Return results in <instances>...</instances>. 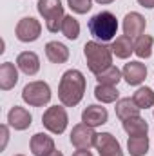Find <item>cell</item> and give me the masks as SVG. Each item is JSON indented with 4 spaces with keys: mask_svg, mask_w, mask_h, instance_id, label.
<instances>
[{
    "mask_svg": "<svg viewBox=\"0 0 154 156\" xmlns=\"http://www.w3.org/2000/svg\"><path fill=\"white\" fill-rule=\"evenodd\" d=\"M85 93V78L78 69H69L60 78L58 85V98L62 105L65 107H75L80 104Z\"/></svg>",
    "mask_w": 154,
    "mask_h": 156,
    "instance_id": "1",
    "label": "cell"
},
{
    "mask_svg": "<svg viewBox=\"0 0 154 156\" xmlns=\"http://www.w3.org/2000/svg\"><path fill=\"white\" fill-rule=\"evenodd\" d=\"M83 55L87 60V67L94 75L113 66V49L102 42H87L83 45Z\"/></svg>",
    "mask_w": 154,
    "mask_h": 156,
    "instance_id": "2",
    "label": "cell"
},
{
    "mask_svg": "<svg viewBox=\"0 0 154 156\" xmlns=\"http://www.w3.org/2000/svg\"><path fill=\"white\" fill-rule=\"evenodd\" d=\"M89 31L96 40L102 42H111L116 37L118 31V20L111 11H100L89 20Z\"/></svg>",
    "mask_w": 154,
    "mask_h": 156,
    "instance_id": "3",
    "label": "cell"
},
{
    "mask_svg": "<svg viewBox=\"0 0 154 156\" xmlns=\"http://www.w3.org/2000/svg\"><path fill=\"white\" fill-rule=\"evenodd\" d=\"M38 13L44 16L45 26L51 33H58L62 31V24H64V5L60 0H38Z\"/></svg>",
    "mask_w": 154,
    "mask_h": 156,
    "instance_id": "4",
    "label": "cell"
},
{
    "mask_svg": "<svg viewBox=\"0 0 154 156\" xmlns=\"http://www.w3.org/2000/svg\"><path fill=\"white\" fill-rule=\"evenodd\" d=\"M22 98L26 104L33 105V107H42L45 104H49L51 100V89L45 82H29L24 89H22Z\"/></svg>",
    "mask_w": 154,
    "mask_h": 156,
    "instance_id": "5",
    "label": "cell"
},
{
    "mask_svg": "<svg viewBox=\"0 0 154 156\" xmlns=\"http://www.w3.org/2000/svg\"><path fill=\"white\" fill-rule=\"evenodd\" d=\"M67 122H69V118H67V113H65V109L62 105L49 107L42 116L44 127L47 131H51L53 134H62L65 131V127H67Z\"/></svg>",
    "mask_w": 154,
    "mask_h": 156,
    "instance_id": "6",
    "label": "cell"
},
{
    "mask_svg": "<svg viewBox=\"0 0 154 156\" xmlns=\"http://www.w3.org/2000/svg\"><path fill=\"white\" fill-rule=\"evenodd\" d=\"M96 136H98V133H94V127H89L82 122V123L75 125L71 131V144L76 149H89L96 144Z\"/></svg>",
    "mask_w": 154,
    "mask_h": 156,
    "instance_id": "7",
    "label": "cell"
},
{
    "mask_svg": "<svg viewBox=\"0 0 154 156\" xmlns=\"http://www.w3.org/2000/svg\"><path fill=\"white\" fill-rule=\"evenodd\" d=\"M40 33H42V26L37 18L33 16H26L22 18L18 24H16V29H15V35L20 42H35L38 40Z\"/></svg>",
    "mask_w": 154,
    "mask_h": 156,
    "instance_id": "8",
    "label": "cell"
},
{
    "mask_svg": "<svg viewBox=\"0 0 154 156\" xmlns=\"http://www.w3.org/2000/svg\"><path fill=\"white\" fill-rule=\"evenodd\" d=\"M94 147L100 153V156H123L118 140L111 133H98Z\"/></svg>",
    "mask_w": 154,
    "mask_h": 156,
    "instance_id": "9",
    "label": "cell"
},
{
    "mask_svg": "<svg viewBox=\"0 0 154 156\" xmlns=\"http://www.w3.org/2000/svg\"><path fill=\"white\" fill-rule=\"evenodd\" d=\"M145 26H147V20L140 13L132 11V13H127L123 18V33L129 38H138L140 35H143Z\"/></svg>",
    "mask_w": 154,
    "mask_h": 156,
    "instance_id": "10",
    "label": "cell"
},
{
    "mask_svg": "<svg viewBox=\"0 0 154 156\" xmlns=\"http://www.w3.org/2000/svg\"><path fill=\"white\" fill-rule=\"evenodd\" d=\"M107 118H109V113L102 105H89L82 113V122L89 127H100V125L107 123Z\"/></svg>",
    "mask_w": 154,
    "mask_h": 156,
    "instance_id": "11",
    "label": "cell"
},
{
    "mask_svg": "<svg viewBox=\"0 0 154 156\" xmlns=\"http://www.w3.org/2000/svg\"><path fill=\"white\" fill-rule=\"evenodd\" d=\"M16 66H18V69L24 75L33 76V75H37L40 71V58L38 55L33 53V51H24V53H20L16 56Z\"/></svg>",
    "mask_w": 154,
    "mask_h": 156,
    "instance_id": "12",
    "label": "cell"
},
{
    "mask_svg": "<svg viewBox=\"0 0 154 156\" xmlns=\"http://www.w3.org/2000/svg\"><path fill=\"white\" fill-rule=\"evenodd\" d=\"M7 122H9V125H11L15 131H26V129L31 125L33 116L29 115L27 109H24V107H20V105H15V107L7 113Z\"/></svg>",
    "mask_w": 154,
    "mask_h": 156,
    "instance_id": "13",
    "label": "cell"
},
{
    "mask_svg": "<svg viewBox=\"0 0 154 156\" xmlns=\"http://www.w3.org/2000/svg\"><path fill=\"white\" fill-rule=\"evenodd\" d=\"M121 75L129 85H140L147 76V67L142 62H129V64H125Z\"/></svg>",
    "mask_w": 154,
    "mask_h": 156,
    "instance_id": "14",
    "label": "cell"
},
{
    "mask_svg": "<svg viewBox=\"0 0 154 156\" xmlns=\"http://www.w3.org/2000/svg\"><path fill=\"white\" fill-rule=\"evenodd\" d=\"M31 153L35 156H49L54 151V142L51 136L44 134V133H37L31 138Z\"/></svg>",
    "mask_w": 154,
    "mask_h": 156,
    "instance_id": "15",
    "label": "cell"
},
{
    "mask_svg": "<svg viewBox=\"0 0 154 156\" xmlns=\"http://www.w3.org/2000/svg\"><path fill=\"white\" fill-rule=\"evenodd\" d=\"M45 56L53 64H65L69 60V49L60 42H47L45 44Z\"/></svg>",
    "mask_w": 154,
    "mask_h": 156,
    "instance_id": "16",
    "label": "cell"
},
{
    "mask_svg": "<svg viewBox=\"0 0 154 156\" xmlns=\"http://www.w3.org/2000/svg\"><path fill=\"white\" fill-rule=\"evenodd\" d=\"M18 82V71L15 67V64L11 62H4L0 66V89L2 91H9L16 85Z\"/></svg>",
    "mask_w": 154,
    "mask_h": 156,
    "instance_id": "17",
    "label": "cell"
},
{
    "mask_svg": "<svg viewBox=\"0 0 154 156\" xmlns=\"http://www.w3.org/2000/svg\"><path fill=\"white\" fill-rule=\"evenodd\" d=\"M123 131L129 136H147L149 133V123L142 116H132L123 120Z\"/></svg>",
    "mask_w": 154,
    "mask_h": 156,
    "instance_id": "18",
    "label": "cell"
},
{
    "mask_svg": "<svg viewBox=\"0 0 154 156\" xmlns=\"http://www.w3.org/2000/svg\"><path fill=\"white\" fill-rule=\"evenodd\" d=\"M114 109H116V116L120 118L121 122L127 120V118L140 116V111H142L132 98H121V100H118Z\"/></svg>",
    "mask_w": 154,
    "mask_h": 156,
    "instance_id": "19",
    "label": "cell"
},
{
    "mask_svg": "<svg viewBox=\"0 0 154 156\" xmlns=\"http://www.w3.org/2000/svg\"><path fill=\"white\" fill-rule=\"evenodd\" d=\"M111 49H113V55H116L118 58H129L134 53V42L127 35H121L113 42Z\"/></svg>",
    "mask_w": 154,
    "mask_h": 156,
    "instance_id": "20",
    "label": "cell"
},
{
    "mask_svg": "<svg viewBox=\"0 0 154 156\" xmlns=\"http://www.w3.org/2000/svg\"><path fill=\"white\" fill-rule=\"evenodd\" d=\"M94 96L96 100H100L102 104H113V102H118V89L114 85H105V83H98L96 89H94Z\"/></svg>",
    "mask_w": 154,
    "mask_h": 156,
    "instance_id": "21",
    "label": "cell"
},
{
    "mask_svg": "<svg viewBox=\"0 0 154 156\" xmlns=\"http://www.w3.org/2000/svg\"><path fill=\"white\" fill-rule=\"evenodd\" d=\"M127 149L131 156H143L149 151V138L147 136H129Z\"/></svg>",
    "mask_w": 154,
    "mask_h": 156,
    "instance_id": "22",
    "label": "cell"
},
{
    "mask_svg": "<svg viewBox=\"0 0 154 156\" xmlns=\"http://www.w3.org/2000/svg\"><path fill=\"white\" fill-rule=\"evenodd\" d=\"M152 44H154V38L151 35H140L134 42V53L140 58H149L152 55Z\"/></svg>",
    "mask_w": 154,
    "mask_h": 156,
    "instance_id": "23",
    "label": "cell"
},
{
    "mask_svg": "<svg viewBox=\"0 0 154 156\" xmlns=\"http://www.w3.org/2000/svg\"><path fill=\"white\" fill-rule=\"evenodd\" d=\"M132 100L136 102V105L140 109H149L154 105V93L152 89L149 87H140L134 94H132Z\"/></svg>",
    "mask_w": 154,
    "mask_h": 156,
    "instance_id": "24",
    "label": "cell"
},
{
    "mask_svg": "<svg viewBox=\"0 0 154 156\" xmlns=\"http://www.w3.org/2000/svg\"><path fill=\"white\" fill-rule=\"evenodd\" d=\"M121 78H123V75H121V71L116 66H109L107 69H103L102 73L96 75L98 83H105V85H116Z\"/></svg>",
    "mask_w": 154,
    "mask_h": 156,
    "instance_id": "25",
    "label": "cell"
},
{
    "mask_svg": "<svg viewBox=\"0 0 154 156\" xmlns=\"http://www.w3.org/2000/svg\"><path fill=\"white\" fill-rule=\"evenodd\" d=\"M62 33H64L65 38H69V40H76L80 37V24H78V20L75 16L65 15L64 24H62Z\"/></svg>",
    "mask_w": 154,
    "mask_h": 156,
    "instance_id": "26",
    "label": "cell"
},
{
    "mask_svg": "<svg viewBox=\"0 0 154 156\" xmlns=\"http://www.w3.org/2000/svg\"><path fill=\"white\" fill-rule=\"evenodd\" d=\"M67 4H69V7L75 13H78V15H85L93 7V0H67Z\"/></svg>",
    "mask_w": 154,
    "mask_h": 156,
    "instance_id": "27",
    "label": "cell"
},
{
    "mask_svg": "<svg viewBox=\"0 0 154 156\" xmlns=\"http://www.w3.org/2000/svg\"><path fill=\"white\" fill-rule=\"evenodd\" d=\"M0 133H2V145H0V149H5V144L9 140V129H7V125H2Z\"/></svg>",
    "mask_w": 154,
    "mask_h": 156,
    "instance_id": "28",
    "label": "cell"
},
{
    "mask_svg": "<svg viewBox=\"0 0 154 156\" xmlns=\"http://www.w3.org/2000/svg\"><path fill=\"white\" fill-rule=\"evenodd\" d=\"M138 4L142 7H147V9H152L154 7V0H138Z\"/></svg>",
    "mask_w": 154,
    "mask_h": 156,
    "instance_id": "29",
    "label": "cell"
},
{
    "mask_svg": "<svg viewBox=\"0 0 154 156\" xmlns=\"http://www.w3.org/2000/svg\"><path fill=\"white\" fill-rule=\"evenodd\" d=\"M73 156H93V154H91L87 149H78V151H76V153H75Z\"/></svg>",
    "mask_w": 154,
    "mask_h": 156,
    "instance_id": "30",
    "label": "cell"
},
{
    "mask_svg": "<svg viewBox=\"0 0 154 156\" xmlns=\"http://www.w3.org/2000/svg\"><path fill=\"white\" fill-rule=\"evenodd\" d=\"M49 156H64V154H62L60 151H56V149H54V151H53V153H51V154H49Z\"/></svg>",
    "mask_w": 154,
    "mask_h": 156,
    "instance_id": "31",
    "label": "cell"
},
{
    "mask_svg": "<svg viewBox=\"0 0 154 156\" xmlns=\"http://www.w3.org/2000/svg\"><path fill=\"white\" fill-rule=\"evenodd\" d=\"M98 4H111V2H114V0H96Z\"/></svg>",
    "mask_w": 154,
    "mask_h": 156,
    "instance_id": "32",
    "label": "cell"
},
{
    "mask_svg": "<svg viewBox=\"0 0 154 156\" xmlns=\"http://www.w3.org/2000/svg\"><path fill=\"white\" fill-rule=\"evenodd\" d=\"M16 156H24V154H16Z\"/></svg>",
    "mask_w": 154,
    "mask_h": 156,
    "instance_id": "33",
    "label": "cell"
}]
</instances>
